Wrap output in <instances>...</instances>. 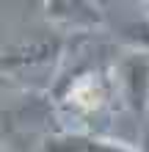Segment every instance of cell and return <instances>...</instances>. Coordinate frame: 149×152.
I'll return each instance as SVG.
<instances>
[{"label": "cell", "mask_w": 149, "mask_h": 152, "mask_svg": "<svg viewBox=\"0 0 149 152\" xmlns=\"http://www.w3.org/2000/svg\"><path fill=\"white\" fill-rule=\"evenodd\" d=\"M50 102L61 119H66V130L94 133V122L105 119L116 105V88L110 80V64H97L94 58L75 56L72 64L61 69L55 83L50 86Z\"/></svg>", "instance_id": "1"}, {"label": "cell", "mask_w": 149, "mask_h": 152, "mask_svg": "<svg viewBox=\"0 0 149 152\" xmlns=\"http://www.w3.org/2000/svg\"><path fill=\"white\" fill-rule=\"evenodd\" d=\"M116 100L146 122L149 113V47H127L110 61Z\"/></svg>", "instance_id": "2"}, {"label": "cell", "mask_w": 149, "mask_h": 152, "mask_svg": "<svg viewBox=\"0 0 149 152\" xmlns=\"http://www.w3.org/2000/svg\"><path fill=\"white\" fill-rule=\"evenodd\" d=\"M41 11L50 25H55L64 33H72V39L91 36L105 22L102 6L89 3V0H47V3H41Z\"/></svg>", "instance_id": "3"}, {"label": "cell", "mask_w": 149, "mask_h": 152, "mask_svg": "<svg viewBox=\"0 0 149 152\" xmlns=\"http://www.w3.org/2000/svg\"><path fill=\"white\" fill-rule=\"evenodd\" d=\"M61 56H64V39L61 36H39L0 50V72L17 75L33 66H47L61 61Z\"/></svg>", "instance_id": "4"}, {"label": "cell", "mask_w": 149, "mask_h": 152, "mask_svg": "<svg viewBox=\"0 0 149 152\" xmlns=\"http://www.w3.org/2000/svg\"><path fill=\"white\" fill-rule=\"evenodd\" d=\"M86 152H138L133 149L130 144H124V141H116V138H110V136H89V147H86Z\"/></svg>", "instance_id": "5"}, {"label": "cell", "mask_w": 149, "mask_h": 152, "mask_svg": "<svg viewBox=\"0 0 149 152\" xmlns=\"http://www.w3.org/2000/svg\"><path fill=\"white\" fill-rule=\"evenodd\" d=\"M138 152H149V127L144 130V138H141V149Z\"/></svg>", "instance_id": "6"}, {"label": "cell", "mask_w": 149, "mask_h": 152, "mask_svg": "<svg viewBox=\"0 0 149 152\" xmlns=\"http://www.w3.org/2000/svg\"><path fill=\"white\" fill-rule=\"evenodd\" d=\"M146 127H149V113H146Z\"/></svg>", "instance_id": "7"}, {"label": "cell", "mask_w": 149, "mask_h": 152, "mask_svg": "<svg viewBox=\"0 0 149 152\" xmlns=\"http://www.w3.org/2000/svg\"><path fill=\"white\" fill-rule=\"evenodd\" d=\"M0 152H6V149H0Z\"/></svg>", "instance_id": "8"}]
</instances>
